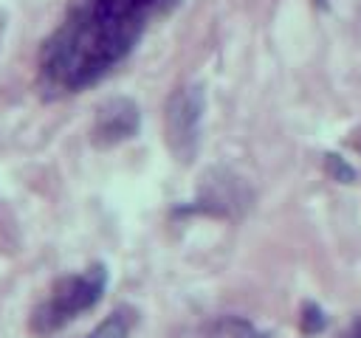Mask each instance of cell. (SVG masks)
Segmentation results:
<instances>
[{"label": "cell", "mask_w": 361, "mask_h": 338, "mask_svg": "<svg viewBox=\"0 0 361 338\" xmlns=\"http://www.w3.org/2000/svg\"><path fill=\"white\" fill-rule=\"evenodd\" d=\"M138 124H141L138 104L127 96H113L104 104H99L93 127H90V141L99 149L116 146V144L133 138L138 132Z\"/></svg>", "instance_id": "277c9868"}, {"label": "cell", "mask_w": 361, "mask_h": 338, "mask_svg": "<svg viewBox=\"0 0 361 338\" xmlns=\"http://www.w3.org/2000/svg\"><path fill=\"white\" fill-rule=\"evenodd\" d=\"M155 0H76L62 28L42 48L51 84L76 90L96 82L138 39Z\"/></svg>", "instance_id": "6da1fadb"}, {"label": "cell", "mask_w": 361, "mask_h": 338, "mask_svg": "<svg viewBox=\"0 0 361 338\" xmlns=\"http://www.w3.org/2000/svg\"><path fill=\"white\" fill-rule=\"evenodd\" d=\"M248 200H251V192L245 189V183L226 169H212L200 183L197 203L212 214H237L248 206Z\"/></svg>", "instance_id": "5b68a950"}, {"label": "cell", "mask_w": 361, "mask_h": 338, "mask_svg": "<svg viewBox=\"0 0 361 338\" xmlns=\"http://www.w3.org/2000/svg\"><path fill=\"white\" fill-rule=\"evenodd\" d=\"M324 166H327L330 177L338 180V183H353V180H355V169H353L341 155H336V152L324 155Z\"/></svg>", "instance_id": "ba28073f"}, {"label": "cell", "mask_w": 361, "mask_h": 338, "mask_svg": "<svg viewBox=\"0 0 361 338\" xmlns=\"http://www.w3.org/2000/svg\"><path fill=\"white\" fill-rule=\"evenodd\" d=\"M130 324H133L130 313L127 310H116L102 324H96L85 338H127L130 335Z\"/></svg>", "instance_id": "52a82bcc"}, {"label": "cell", "mask_w": 361, "mask_h": 338, "mask_svg": "<svg viewBox=\"0 0 361 338\" xmlns=\"http://www.w3.org/2000/svg\"><path fill=\"white\" fill-rule=\"evenodd\" d=\"M350 146H353V149H358V152H361V132H358V135H355V138H350Z\"/></svg>", "instance_id": "30bf717a"}, {"label": "cell", "mask_w": 361, "mask_h": 338, "mask_svg": "<svg viewBox=\"0 0 361 338\" xmlns=\"http://www.w3.org/2000/svg\"><path fill=\"white\" fill-rule=\"evenodd\" d=\"M104 284H107V273L102 265H93L87 268L85 273H76V276H65L54 284V293L45 304H39L31 315V330L34 332H54L59 327H65L71 318H76L79 313L90 310L102 293H104Z\"/></svg>", "instance_id": "7a4b0ae2"}, {"label": "cell", "mask_w": 361, "mask_h": 338, "mask_svg": "<svg viewBox=\"0 0 361 338\" xmlns=\"http://www.w3.org/2000/svg\"><path fill=\"white\" fill-rule=\"evenodd\" d=\"M322 327H324L322 310H319L316 304H307V307H305V315H302V330H305V332H319Z\"/></svg>", "instance_id": "9c48e42d"}, {"label": "cell", "mask_w": 361, "mask_h": 338, "mask_svg": "<svg viewBox=\"0 0 361 338\" xmlns=\"http://www.w3.org/2000/svg\"><path fill=\"white\" fill-rule=\"evenodd\" d=\"M203 107H206V96L200 84H183L166 99V110H164L166 146L180 163H189L197 155Z\"/></svg>", "instance_id": "3957f363"}, {"label": "cell", "mask_w": 361, "mask_h": 338, "mask_svg": "<svg viewBox=\"0 0 361 338\" xmlns=\"http://www.w3.org/2000/svg\"><path fill=\"white\" fill-rule=\"evenodd\" d=\"M189 338H259L257 327L240 315H214L203 324H197Z\"/></svg>", "instance_id": "8992f818"}]
</instances>
